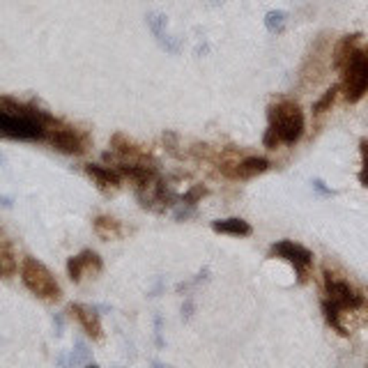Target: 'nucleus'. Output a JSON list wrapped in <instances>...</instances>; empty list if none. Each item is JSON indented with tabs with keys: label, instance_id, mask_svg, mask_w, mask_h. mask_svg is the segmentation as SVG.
Segmentation results:
<instances>
[{
	"label": "nucleus",
	"instance_id": "nucleus-15",
	"mask_svg": "<svg viewBox=\"0 0 368 368\" xmlns=\"http://www.w3.org/2000/svg\"><path fill=\"white\" fill-rule=\"evenodd\" d=\"M359 40H362V35H359V33H355V35H345L343 40L338 42L336 51H334V64H336L338 69L343 67V64H345V60L350 58V55L355 53V49H357Z\"/></svg>",
	"mask_w": 368,
	"mask_h": 368
},
{
	"label": "nucleus",
	"instance_id": "nucleus-17",
	"mask_svg": "<svg viewBox=\"0 0 368 368\" xmlns=\"http://www.w3.org/2000/svg\"><path fill=\"white\" fill-rule=\"evenodd\" d=\"M322 313H325V320H327L329 327H334L340 336H347L343 322H340V309L336 306V304H331L329 299H322Z\"/></svg>",
	"mask_w": 368,
	"mask_h": 368
},
{
	"label": "nucleus",
	"instance_id": "nucleus-1",
	"mask_svg": "<svg viewBox=\"0 0 368 368\" xmlns=\"http://www.w3.org/2000/svg\"><path fill=\"white\" fill-rule=\"evenodd\" d=\"M55 120L23 101L0 97V138L9 141H46Z\"/></svg>",
	"mask_w": 368,
	"mask_h": 368
},
{
	"label": "nucleus",
	"instance_id": "nucleus-18",
	"mask_svg": "<svg viewBox=\"0 0 368 368\" xmlns=\"http://www.w3.org/2000/svg\"><path fill=\"white\" fill-rule=\"evenodd\" d=\"M285 18H288V14L281 12V9H272V12H267V16H265V25H267V30L274 33V35L283 33V28H285Z\"/></svg>",
	"mask_w": 368,
	"mask_h": 368
},
{
	"label": "nucleus",
	"instance_id": "nucleus-13",
	"mask_svg": "<svg viewBox=\"0 0 368 368\" xmlns=\"http://www.w3.org/2000/svg\"><path fill=\"white\" fill-rule=\"evenodd\" d=\"M212 230L221 235H235V237H246L251 235V226L244 219L233 217V219H217L212 221Z\"/></svg>",
	"mask_w": 368,
	"mask_h": 368
},
{
	"label": "nucleus",
	"instance_id": "nucleus-22",
	"mask_svg": "<svg viewBox=\"0 0 368 368\" xmlns=\"http://www.w3.org/2000/svg\"><path fill=\"white\" fill-rule=\"evenodd\" d=\"M313 187H316L320 193H325V196H334V193H336L334 189H327L325 182H322V180H313Z\"/></svg>",
	"mask_w": 368,
	"mask_h": 368
},
{
	"label": "nucleus",
	"instance_id": "nucleus-23",
	"mask_svg": "<svg viewBox=\"0 0 368 368\" xmlns=\"http://www.w3.org/2000/svg\"><path fill=\"white\" fill-rule=\"evenodd\" d=\"M3 163H5V156H3V154H0V166H3Z\"/></svg>",
	"mask_w": 368,
	"mask_h": 368
},
{
	"label": "nucleus",
	"instance_id": "nucleus-12",
	"mask_svg": "<svg viewBox=\"0 0 368 368\" xmlns=\"http://www.w3.org/2000/svg\"><path fill=\"white\" fill-rule=\"evenodd\" d=\"M86 173L95 180L101 189H117L120 182H122V175L117 168H110V166L101 163H86Z\"/></svg>",
	"mask_w": 368,
	"mask_h": 368
},
{
	"label": "nucleus",
	"instance_id": "nucleus-24",
	"mask_svg": "<svg viewBox=\"0 0 368 368\" xmlns=\"http://www.w3.org/2000/svg\"><path fill=\"white\" fill-rule=\"evenodd\" d=\"M5 272V267H3V263H0V274H3Z\"/></svg>",
	"mask_w": 368,
	"mask_h": 368
},
{
	"label": "nucleus",
	"instance_id": "nucleus-3",
	"mask_svg": "<svg viewBox=\"0 0 368 368\" xmlns=\"http://www.w3.org/2000/svg\"><path fill=\"white\" fill-rule=\"evenodd\" d=\"M21 281L28 290H30L35 297H40L44 301H58L62 297L60 283L55 281V276L44 263H40L37 258L25 255L21 263Z\"/></svg>",
	"mask_w": 368,
	"mask_h": 368
},
{
	"label": "nucleus",
	"instance_id": "nucleus-5",
	"mask_svg": "<svg viewBox=\"0 0 368 368\" xmlns=\"http://www.w3.org/2000/svg\"><path fill=\"white\" fill-rule=\"evenodd\" d=\"M270 255L272 258H281V260L290 263L294 270H297L299 281L306 279L309 267L313 265V253L309 251V248L301 246V244H294V242H290V239H281V242L272 244Z\"/></svg>",
	"mask_w": 368,
	"mask_h": 368
},
{
	"label": "nucleus",
	"instance_id": "nucleus-14",
	"mask_svg": "<svg viewBox=\"0 0 368 368\" xmlns=\"http://www.w3.org/2000/svg\"><path fill=\"white\" fill-rule=\"evenodd\" d=\"M92 228H95L97 237H101V239H117L120 235H122V226H120V221L113 217H106V214H101L92 221Z\"/></svg>",
	"mask_w": 368,
	"mask_h": 368
},
{
	"label": "nucleus",
	"instance_id": "nucleus-7",
	"mask_svg": "<svg viewBox=\"0 0 368 368\" xmlns=\"http://www.w3.org/2000/svg\"><path fill=\"white\" fill-rule=\"evenodd\" d=\"M46 141L53 145V150H58L62 154H83L88 150V138L86 136H83L81 132H76V129L58 125V122L49 129Z\"/></svg>",
	"mask_w": 368,
	"mask_h": 368
},
{
	"label": "nucleus",
	"instance_id": "nucleus-2",
	"mask_svg": "<svg viewBox=\"0 0 368 368\" xmlns=\"http://www.w3.org/2000/svg\"><path fill=\"white\" fill-rule=\"evenodd\" d=\"M270 125L265 129L263 145L267 150H276L279 143L294 145L304 134V113L290 99H281L267 108Z\"/></svg>",
	"mask_w": 368,
	"mask_h": 368
},
{
	"label": "nucleus",
	"instance_id": "nucleus-16",
	"mask_svg": "<svg viewBox=\"0 0 368 368\" xmlns=\"http://www.w3.org/2000/svg\"><path fill=\"white\" fill-rule=\"evenodd\" d=\"M74 347H76V350H71L69 357H58V364L81 366V364H90V362H92L90 350H88L86 343H83V340H76V343H74Z\"/></svg>",
	"mask_w": 368,
	"mask_h": 368
},
{
	"label": "nucleus",
	"instance_id": "nucleus-8",
	"mask_svg": "<svg viewBox=\"0 0 368 368\" xmlns=\"http://www.w3.org/2000/svg\"><path fill=\"white\" fill-rule=\"evenodd\" d=\"M101 270H104V263H101L99 253L90 251V248L81 251L79 255H71L67 260V274H69V279L74 283H81L83 276L99 274Z\"/></svg>",
	"mask_w": 368,
	"mask_h": 368
},
{
	"label": "nucleus",
	"instance_id": "nucleus-4",
	"mask_svg": "<svg viewBox=\"0 0 368 368\" xmlns=\"http://www.w3.org/2000/svg\"><path fill=\"white\" fill-rule=\"evenodd\" d=\"M343 71V95L347 101H359L368 90V46L366 49H355V53L345 60V64L340 67Z\"/></svg>",
	"mask_w": 368,
	"mask_h": 368
},
{
	"label": "nucleus",
	"instance_id": "nucleus-9",
	"mask_svg": "<svg viewBox=\"0 0 368 368\" xmlns=\"http://www.w3.org/2000/svg\"><path fill=\"white\" fill-rule=\"evenodd\" d=\"M270 168V161L265 159V156H246L239 163H228V166H221V171H224L226 178L230 180H251L255 175L265 173Z\"/></svg>",
	"mask_w": 368,
	"mask_h": 368
},
{
	"label": "nucleus",
	"instance_id": "nucleus-6",
	"mask_svg": "<svg viewBox=\"0 0 368 368\" xmlns=\"http://www.w3.org/2000/svg\"><path fill=\"white\" fill-rule=\"evenodd\" d=\"M325 294H327V299L331 304H336L340 311L343 309L357 311L364 304V297L352 288V285H350L347 281H343V279L331 276L329 272H325Z\"/></svg>",
	"mask_w": 368,
	"mask_h": 368
},
{
	"label": "nucleus",
	"instance_id": "nucleus-21",
	"mask_svg": "<svg viewBox=\"0 0 368 368\" xmlns=\"http://www.w3.org/2000/svg\"><path fill=\"white\" fill-rule=\"evenodd\" d=\"M362 159H364V166L362 171H359V182L368 187V141H362Z\"/></svg>",
	"mask_w": 368,
	"mask_h": 368
},
{
	"label": "nucleus",
	"instance_id": "nucleus-19",
	"mask_svg": "<svg viewBox=\"0 0 368 368\" xmlns=\"http://www.w3.org/2000/svg\"><path fill=\"white\" fill-rule=\"evenodd\" d=\"M338 90H340V86H331L325 95H322L316 104H313V113L316 115H322L325 113V110H329L331 108V104H334V99H336V95H338Z\"/></svg>",
	"mask_w": 368,
	"mask_h": 368
},
{
	"label": "nucleus",
	"instance_id": "nucleus-11",
	"mask_svg": "<svg viewBox=\"0 0 368 368\" xmlns=\"http://www.w3.org/2000/svg\"><path fill=\"white\" fill-rule=\"evenodd\" d=\"M147 25H150L156 44H159L166 53H178L180 51V44L175 42L168 33H166V16L163 14H156V12L147 14Z\"/></svg>",
	"mask_w": 368,
	"mask_h": 368
},
{
	"label": "nucleus",
	"instance_id": "nucleus-20",
	"mask_svg": "<svg viewBox=\"0 0 368 368\" xmlns=\"http://www.w3.org/2000/svg\"><path fill=\"white\" fill-rule=\"evenodd\" d=\"M205 196H207V189L202 187V184H196V187H191L187 193H182V196H180V202H182V205H191V207H196V202L202 200Z\"/></svg>",
	"mask_w": 368,
	"mask_h": 368
},
{
	"label": "nucleus",
	"instance_id": "nucleus-10",
	"mask_svg": "<svg viewBox=\"0 0 368 368\" xmlns=\"http://www.w3.org/2000/svg\"><path fill=\"white\" fill-rule=\"evenodd\" d=\"M67 313H71V316L79 320L81 329L86 331V334H88L92 340H101V338H104V329H101L99 313H97L95 309L86 306V304H69Z\"/></svg>",
	"mask_w": 368,
	"mask_h": 368
}]
</instances>
